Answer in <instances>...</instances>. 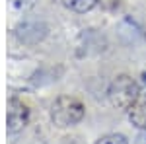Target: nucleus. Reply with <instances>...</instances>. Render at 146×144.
Here are the masks:
<instances>
[{"mask_svg":"<svg viewBox=\"0 0 146 144\" xmlns=\"http://www.w3.org/2000/svg\"><path fill=\"white\" fill-rule=\"evenodd\" d=\"M140 84L136 82L135 78H131L129 74H119V76L109 84L107 90V98L115 109L121 111H129L133 107L138 98H140Z\"/></svg>","mask_w":146,"mask_h":144,"instance_id":"nucleus-1","label":"nucleus"},{"mask_svg":"<svg viewBox=\"0 0 146 144\" xmlns=\"http://www.w3.org/2000/svg\"><path fill=\"white\" fill-rule=\"evenodd\" d=\"M84 117V105L82 101L72 96H60L51 105V121L58 129L74 127Z\"/></svg>","mask_w":146,"mask_h":144,"instance_id":"nucleus-2","label":"nucleus"},{"mask_svg":"<svg viewBox=\"0 0 146 144\" xmlns=\"http://www.w3.org/2000/svg\"><path fill=\"white\" fill-rule=\"evenodd\" d=\"M27 119H29L27 105L23 101H20L18 98H12L8 101V115H6V129H8V133L10 134L20 133L27 125Z\"/></svg>","mask_w":146,"mask_h":144,"instance_id":"nucleus-3","label":"nucleus"},{"mask_svg":"<svg viewBox=\"0 0 146 144\" xmlns=\"http://www.w3.org/2000/svg\"><path fill=\"white\" fill-rule=\"evenodd\" d=\"M127 115H129V121L133 123L136 129L146 131V96L140 94V98L133 103V107L127 111Z\"/></svg>","mask_w":146,"mask_h":144,"instance_id":"nucleus-4","label":"nucleus"},{"mask_svg":"<svg viewBox=\"0 0 146 144\" xmlns=\"http://www.w3.org/2000/svg\"><path fill=\"white\" fill-rule=\"evenodd\" d=\"M62 4H64V8H68L70 12L86 14V12H90L92 8L98 4V0H62Z\"/></svg>","mask_w":146,"mask_h":144,"instance_id":"nucleus-5","label":"nucleus"},{"mask_svg":"<svg viewBox=\"0 0 146 144\" xmlns=\"http://www.w3.org/2000/svg\"><path fill=\"white\" fill-rule=\"evenodd\" d=\"M96 144H129V142H127V138H125L123 134L113 133V134H105V136H101Z\"/></svg>","mask_w":146,"mask_h":144,"instance_id":"nucleus-6","label":"nucleus"},{"mask_svg":"<svg viewBox=\"0 0 146 144\" xmlns=\"http://www.w3.org/2000/svg\"><path fill=\"white\" fill-rule=\"evenodd\" d=\"M35 2H37V0H10V4L14 6V8H16V10H20V12L33 8Z\"/></svg>","mask_w":146,"mask_h":144,"instance_id":"nucleus-7","label":"nucleus"},{"mask_svg":"<svg viewBox=\"0 0 146 144\" xmlns=\"http://www.w3.org/2000/svg\"><path fill=\"white\" fill-rule=\"evenodd\" d=\"M138 84H140V92H142V96H146V72H142V74H140Z\"/></svg>","mask_w":146,"mask_h":144,"instance_id":"nucleus-8","label":"nucleus"},{"mask_svg":"<svg viewBox=\"0 0 146 144\" xmlns=\"http://www.w3.org/2000/svg\"><path fill=\"white\" fill-rule=\"evenodd\" d=\"M135 144H146V131H140L135 138Z\"/></svg>","mask_w":146,"mask_h":144,"instance_id":"nucleus-9","label":"nucleus"}]
</instances>
